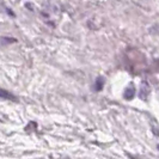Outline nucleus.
I'll return each mask as SVG.
<instances>
[{
  "label": "nucleus",
  "mask_w": 159,
  "mask_h": 159,
  "mask_svg": "<svg viewBox=\"0 0 159 159\" xmlns=\"http://www.w3.org/2000/svg\"><path fill=\"white\" fill-rule=\"evenodd\" d=\"M103 83H104V80L102 77L97 78V80H96V90H97V91H101V90L103 89Z\"/></svg>",
  "instance_id": "3"
},
{
  "label": "nucleus",
  "mask_w": 159,
  "mask_h": 159,
  "mask_svg": "<svg viewBox=\"0 0 159 159\" xmlns=\"http://www.w3.org/2000/svg\"><path fill=\"white\" fill-rule=\"evenodd\" d=\"M134 86L130 84L127 89H126V91H125V98L126 99H132L133 97H134Z\"/></svg>",
  "instance_id": "2"
},
{
  "label": "nucleus",
  "mask_w": 159,
  "mask_h": 159,
  "mask_svg": "<svg viewBox=\"0 0 159 159\" xmlns=\"http://www.w3.org/2000/svg\"><path fill=\"white\" fill-rule=\"evenodd\" d=\"M0 98L2 99H7V101H17V98L12 95L11 92H8L4 89H0Z\"/></svg>",
  "instance_id": "1"
}]
</instances>
